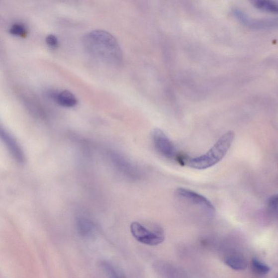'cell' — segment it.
I'll list each match as a JSON object with an SVG mask.
<instances>
[{
  "label": "cell",
  "mask_w": 278,
  "mask_h": 278,
  "mask_svg": "<svg viewBox=\"0 0 278 278\" xmlns=\"http://www.w3.org/2000/svg\"><path fill=\"white\" fill-rule=\"evenodd\" d=\"M83 44L89 54L107 66H120L122 62L120 46L108 32L98 29L89 32L83 39Z\"/></svg>",
  "instance_id": "1"
},
{
  "label": "cell",
  "mask_w": 278,
  "mask_h": 278,
  "mask_svg": "<svg viewBox=\"0 0 278 278\" xmlns=\"http://www.w3.org/2000/svg\"><path fill=\"white\" fill-rule=\"evenodd\" d=\"M53 97L58 104L64 106V107H73L78 104V99L74 94L67 91L57 93Z\"/></svg>",
  "instance_id": "9"
},
{
  "label": "cell",
  "mask_w": 278,
  "mask_h": 278,
  "mask_svg": "<svg viewBox=\"0 0 278 278\" xmlns=\"http://www.w3.org/2000/svg\"><path fill=\"white\" fill-rule=\"evenodd\" d=\"M9 33L14 36L23 38L26 36L27 30L24 25L16 23L10 27Z\"/></svg>",
  "instance_id": "14"
},
{
  "label": "cell",
  "mask_w": 278,
  "mask_h": 278,
  "mask_svg": "<svg viewBox=\"0 0 278 278\" xmlns=\"http://www.w3.org/2000/svg\"><path fill=\"white\" fill-rule=\"evenodd\" d=\"M226 264L230 268L235 271H242L247 267L245 258L241 254L236 253L229 254L224 259Z\"/></svg>",
  "instance_id": "8"
},
{
  "label": "cell",
  "mask_w": 278,
  "mask_h": 278,
  "mask_svg": "<svg viewBox=\"0 0 278 278\" xmlns=\"http://www.w3.org/2000/svg\"><path fill=\"white\" fill-rule=\"evenodd\" d=\"M278 196L277 194L273 195L268 201V208L270 214L272 215L277 214Z\"/></svg>",
  "instance_id": "15"
},
{
  "label": "cell",
  "mask_w": 278,
  "mask_h": 278,
  "mask_svg": "<svg viewBox=\"0 0 278 278\" xmlns=\"http://www.w3.org/2000/svg\"><path fill=\"white\" fill-rule=\"evenodd\" d=\"M152 138L154 145L158 152L163 156L170 159L176 158L175 145L161 129H153Z\"/></svg>",
  "instance_id": "6"
},
{
  "label": "cell",
  "mask_w": 278,
  "mask_h": 278,
  "mask_svg": "<svg viewBox=\"0 0 278 278\" xmlns=\"http://www.w3.org/2000/svg\"><path fill=\"white\" fill-rule=\"evenodd\" d=\"M0 141L15 161L22 164L25 162V155L18 141L16 140L0 121Z\"/></svg>",
  "instance_id": "4"
},
{
  "label": "cell",
  "mask_w": 278,
  "mask_h": 278,
  "mask_svg": "<svg viewBox=\"0 0 278 278\" xmlns=\"http://www.w3.org/2000/svg\"><path fill=\"white\" fill-rule=\"evenodd\" d=\"M177 196L187 202L199 207L210 216L215 214V209L210 201L200 194L189 190L188 188L180 187L177 189Z\"/></svg>",
  "instance_id": "5"
},
{
  "label": "cell",
  "mask_w": 278,
  "mask_h": 278,
  "mask_svg": "<svg viewBox=\"0 0 278 278\" xmlns=\"http://www.w3.org/2000/svg\"><path fill=\"white\" fill-rule=\"evenodd\" d=\"M130 229L133 237L141 244L157 246L162 244L164 240L161 230L152 231L138 222L132 223Z\"/></svg>",
  "instance_id": "3"
},
{
  "label": "cell",
  "mask_w": 278,
  "mask_h": 278,
  "mask_svg": "<svg viewBox=\"0 0 278 278\" xmlns=\"http://www.w3.org/2000/svg\"><path fill=\"white\" fill-rule=\"evenodd\" d=\"M253 4L254 6L258 8L271 11V12H278V4L275 1L271 0H257L253 1Z\"/></svg>",
  "instance_id": "12"
},
{
  "label": "cell",
  "mask_w": 278,
  "mask_h": 278,
  "mask_svg": "<svg viewBox=\"0 0 278 278\" xmlns=\"http://www.w3.org/2000/svg\"><path fill=\"white\" fill-rule=\"evenodd\" d=\"M77 228H78L79 234L84 237H90L93 234V224L86 218L78 219L77 221Z\"/></svg>",
  "instance_id": "10"
},
{
  "label": "cell",
  "mask_w": 278,
  "mask_h": 278,
  "mask_svg": "<svg viewBox=\"0 0 278 278\" xmlns=\"http://www.w3.org/2000/svg\"><path fill=\"white\" fill-rule=\"evenodd\" d=\"M252 266L253 271L260 275H267L270 271L269 266L260 262L257 259H253Z\"/></svg>",
  "instance_id": "13"
},
{
  "label": "cell",
  "mask_w": 278,
  "mask_h": 278,
  "mask_svg": "<svg viewBox=\"0 0 278 278\" xmlns=\"http://www.w3.org/2000/svg\"><path fill=\"white\" fill-rule=\"evenodd\" d=\"M233 13L237 18L247 26L252 28H269L277 25V19L257 20L252 19L240 9L234 8Z\"/></svg>",
  "instance_id": "7"
},
{
  "label": "cell",
  "mask_w": 278,
  "mask_h": 278,
  "mask_svg": "<svg viewBox=\"0 0 278 278\" xmlns=\"http://www.w3.org/2000/svg\"><path fill=\"white\" fill-rule=\"evenodd\" d=\"M234 138L235 134L233 131L224 134L204 155L188 159L187 163L188 167L199 170L213 167L227 155Z\"/></svg>",
  "instance_id": "2"
},
{
  "label": "cell",
  "mask_w": 278,
  "mask_h": 278,
  "mask_svg": "<svg viewBox=\"0 0 278 278\" xmlns=\"http://www.w3.org/2000/svg\"><path fill=\"white\" fill-rule=\"evenodd\" d=\"M100 266L108 278H127L121 272L118 270L113 265L108 262H102Z\"/></svg>",
  "instance_id": "11"
},
{
  "label": "cell",
  "mask_w": 278,
  "mask_h": 278,
  "mask_svg": "<svg viewBox=\"0 0 278 278\" xmlns=\"http://www.w3.org/2000/svg\"><path fill=\"white\" fill-rule=\"evenodd\" d=\"M46 43L52 48H56L59 44L57 37L54 34H49L46 38Z\"/></svg>",
  "instance_id": "16"
}]
</instances>
